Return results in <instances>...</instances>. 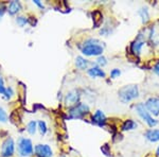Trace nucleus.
I'll return each instance as SVG.
<instances>
[{
  "instance_id": "f257e3e1",
  "label": "nucleus",
  "mask_w": 159,
  "mask_h": 157,
  "mask_svg": "<svg viewBox=\"0 0 159 157\" xmlns=\"http://www.w3.org/2000/svg\"><path fill=\"white\" fill-rule=\"evenodd\" d=\"M101 42H99L96 38H89L85 40L82 47V53L86 56H100L102 55L104 51L103 46L101 45Z\"/></svg>"
},
{
  "instance_id": "f03ea898",
  "label": "nucleus",
  "mask_w": 159,
  "mask_h": 157,
  "mask_svg": "<svg viewBox=\"0 0 159 157\" xmlns=\"http://www.w3.org/2000/svg\"><path fill=\"white\" fill-rule=\"evenodd\" d=\"M119 98L123 103H127L139 96V90L136 85H126L119 89Z\"/></svg>"
},
{
  "instance_id": "7ed1b4c3",
  "label": "nucleus",
  "mask_w": 159,
  "mask_h": 157,
  "mask_svg": "<svg viewBox=\"0 0 159 157\" xmlns=\"http://www.w3.org/2000/svg\"><path fill=\"white\" fill-rule=\"evenodd\" d=\"M17 151L21 157H30L34 153L32 140L25 137H20L17 141Z\"/></svg>"
},
{
  "instance_id": "20e7f679",
  "label": "nucleus",
  "mask_w": 159,
  "mask_h": 157,
  "mask_svg": "<svg viewBox=\"0 0 159 157\" xmlns=\"http://www.w3.org/2000/svg\"><path fill=\"white\" fill-rule=\"evenodd\" d=\"M71 118H76V119H82L84 116L89 114V106L85 103H78L74 105L69 112Z\"/></svg>"
},
{
  "instance_id": "39448f33",
  "label": "nucleus",
  "mask_w": 159,
  "mask_h": 157,
  "mask_svg": "<svg viewBox=\"0 0 159 157\" xmlns=\"http://www.w3.org/2000/svg\"><path fill=\"white\" fill-rule=\"evenodd\" d=\"M15 152V141L11 137H7L6 140L2 142L1 151H0V156L1 157H12Z\"/></svg>"
},
{
  "instance_id": "423d86ee",
  "label": "nucleus",
  "mask_w": 159,
  "mask_h": 157,
  "mask_svg": "<svg viewBox=\"0 0 159 157\" xmlns=\"http://www.w3.org/2000/svg\"><path fill=\"white\" fill-rule=\"evenodd\" d=\"M136 110H137V113H138V115L140 116L141 118L143 119V121H145V122L148 123V125L150 127H155L156 124H157V120H155V119H153V117L150 115V113L148 112L147 109H145V106H144V104H138L137 106H136Z\"/></svg>"
},
{
  "instance_id": "0eeeda50",
  "label": "nucleus",
  "mask_w": 159,
  "mask_h": 157,
  "mask_svg": "<svg viewBox=\"0 0 159 157\" xmlns=\"http://www.w3.org/2000/svg\"><path fill=\"white\" fill-rule=\"evenodd\" d=\"M34 154L36 157H52L53 151L48 145H36L34 148Z\"/></svg>"
},
{
  "instance_id": "6e6552de",
  "label": "nucleus",
  "mask_w": 159,
  "mask_h": 157,
  "mask_svg": "<svg viewBox=\"0 0 159 157\" xmlns=\"http://www.w3.org/2000/svg\"><path fill=\"white\" fill-rule=\"evenodd\" d=\"M145 109L148 113L154 116L159 115V99L157 98H150L145 103Z\"/></svg>"
},
{
  "instance_id": "1a4fd4ad",
  "label": "nucleus",
  "mask_w": 159,
  "mask_h": 157,
  "mask_svg": "<svg viewBox=\"0 0 159 157\" xmlns=\"http://www.w3.org/2000/svg\"><path fill=\"white\" fill-rule=\"evenodd\" d=\"M145 44V37L144 35L139 34L137 36V38L133 42L132 46H130V49H132V52L134 53L135 55H139L141 52V48L143 47V45Z\"/></svg>"
},
{
  "instance_id": "9d476101",
  "label": "nucleus",
  "mask_w": 159,
  "mask_h": 157,
  "mask_svg": "<svg viewBox=\"0 0 159 157\" xmlns=\"http://www.w3.org/2000/svg\"><path fill=\"white\" fill-rule=\"evenodd\" d=\"M148 36H150V40L153 45H159V20L156 21L151 28Z\"/></svg>"
},
{
  "instance_id": "9b49d317",
  "label": "nucleus",
  "mask_w": 159,
  "mask_h": 157,
  "mask_svg": "<svg viewBox=\"0 0 159 157\" xmlns=\"http://www.w3.org/2000/svg\"><path fill=\"white\" fill-rule=\"evenodd\" d=\"M92 123L99 125V127H104L106 123V117H105L104 113L102 110H97L94 115L92 116Z\"/></svg>"
},
{
  "instance_id": "f8f14e48",
  "label": "nucleus",
  "mask_w": 159,
  "mask_h": 157,
  "mask_svg": "<svg viewBox=\"0 0 159 157\" xmlns=\"http://www.w3.org/2000/svg\"><path fill=\"white\" fill-rule=\"evenodd\" d=\"M79 99H80V95L78 91L73 90V91H70L66 95V98H65V103L66 105H76V103L79 102Z\"/></svg>"
},
{
  "instance_id": "ddd939ff",
  "label": "nucleus",
  "mask_w": 159,
  "mask_h": 157,
  "mask_svg": "<svg viewBox=\"0 0 159 157\" xmlns=\"http://www.w3.org/2000/svg\"><path fill=\"white\" fill-rule=\"evenodd\" d=\"M88 74L91 76V78H105L106 76V73L104 72L103 69H101L98 66L91 67V68L88 69Z\"/></svg>"
},
{
  "instance_id": "4468645a",
  "label": "nucleus",
  "mask_w": 159,
  "mask_h": 157,
  "mask_svg": "<svg viewBox=\"0 0 159 157\" xmlns=\"http://www.w3.org/2000/svg\"><path fill=\"white\" fill-rule=\"evenodd\" d=\"M21 11V3L19 1H11L9 3V7H7V12H9L10 15H16L17 13Z\"/></svg>"
},
{
  "instance_id": "2eb2a0df",
  "label": "nucleus",
  "mask_w": 159,
  "mask_h": 157,
  "mask_svg": "<svg viewBox=\"0 0 159 157\" xmlns=\"http://www.w3.org/2000/svg\"><path fill=\"white\" fill-rule=\"evenodd\" d=\"M75 65L79 69H81V70H85V69L88 68L89 62L87 61L86 58H84L83 56H76Z\"/></svg>"
},
{
  "instance_id": "dca6fc26",
  "label": "nucleus",
  "mask_w": 159,
  "mask_h": 157,
  "mask_svg": "<svg viewBox=\"0 0 159 157\" xmlns=\"http://www.w3.org/2000/svg\"><path fill=\"white\" fill-rule=\"evenodd\" d=\"M145 137L151 142H156L159 140V130H148L145 134Z\"/></svg>"
},
{
  "instance_id": "f3484780",
  "label": "nucleus",
  "mask_w": 159,
  "mask_h": 157,
  "mask_svg": "<svg viewBox=\"0 0 159 157\" xmlns=\"http://www.w3.org/2000/svg\"><path fill=\"white\" fill-rule=\"evenodd\" d=\"M137 122H135L134 120L132 119H127L124 121V123H123L122 125V130L123 131H132V130H135L136 127H137Z\"/></svg>"
},
{
  "instance_id": "a211bd4d",
  "label": "nucleus",
  "mask_w": 159,
  "mask_h": 157,
  "mask_svg": "<svg viewBox=\"0 0 159 157\" xmlns=\"http://www.w3.org/2000/svg\"><path fill=\"white\" fill-rule=\"evenodd\" d=\"M92 17H93V22H94V28H98L102 22V19H103V15L100 11H94L92 13Z\"/></svg>"
},
{
  "instance_id": "6ab92c4d",
  "label": "nucleus",
  "mask_w": 159,
  "mask_h": 157,
  "mask_svg": "<svg viewBox=\"0 0 159 157\" xmlns=\"http://www.w3.org/2000/svg\"><path fill=\"white\" fill-rule=\"evenodd\" d=\"M37 131V122L34 120L30 121L27 125V132L30 134V135H34Z\"/></svg>"
},
{
  "instance_id": "aec40b11",
  "label": "nucleus",
  "mask_w": 159,
  "mask_h": 157,
  "mask_svg": "<svg viewBox=\"0 0 159 157\" xmlns=\"http://www.w3.org/2000/svg\"><path fill=\"white\" fill-rule=\"evenodd\" d=\"M37 128H38V131H39V133L42 134V135H46L47 132H48L47 123H46L45 121H43V120H39L37 122Z\"/></svg>"
},
{
  "instance_id": "412c9836",
  "label": "nucleus",
  "mask_w": 159,
  "mask_h": 157,
  "mask_svg": "<svg viewBox=\"0 0 159 157\" xmlns=\"http://www.w3.org/2000/svg\"><path fill=\"white\" fill-rule=\"evenodd\" d=\"M139 15L141 16V18H142V22H148V19H150V15H148V11L147 7H142V9L139 11Z\"/></svg>"
},
{
  "instance_id": "4be33fe9",
  "label": "nucleus",
  "mask_w": 159,
  "mask_h": 157,
  "mask_svg": "<svg viewBox=\"0 0 159 157\" xmlns=\"http://www.w3.org/2000/svg\"><path fill=\"white\" fill-rule=\"evenodd\" d=\"M16 22L19 27H25V25L29 24V18L25 17V16H18L16 18Z\"/></svg>"
},
{
  "instance_id": "5701e85b",
  "label": "nucleus",
  "mask_w": 159,
  "mask_h": 157,
  "mask_svg": "<svg viewBox=\"0 0 159 157\" xmlns=\"http://www.w3.org/2000/svg\"><path fill=\"white\" fill-rule=\"evenodd\" d=\"M7 121V110L3 107L0 106V122L1 123H6Z\"/></svg>"
},
{
  "instance_id": "b1692460",
  "label": "nucleus",
  "mask_w": 159,
  "mask_h": 157,
  "mask_svg": "<svg viewBox=\"0 0 159 157\" xmlns=\"http://www.w3.org/2000/svg\"><path fill=\"white\" fill-rule=\"evenodd\" d=\"M13 96H14V90H13V88H12L11 86L7 87V88H6V91H4V95H3L4 99L10 100Z\"/></svg>"
},
{
  "instance_id": "393cba45",
  "label": "nucleus",
  "mask_w": 159,
  "mask_h": 157,
  "mask_svg": "<svg viewBox=\"0 0 159 157\" xmlns=\"http://www.w3.org/2000/svg\"><path fill=\"white\" fill-rule=\"evenodd\" d=\"M97 64H98L100 67H104L107 64L106 58H105V56H103V55L98 56V58H97Z\"/></svg>"
},
{
  "instance_id": "a878e982",
  "label": "nucleus",
  "mask_w": 159,
  "mask_h": 157,
  "mask_svg": "<svg viewBox=\"0 0 159 157\" xmlns=\"http://www.w3.org/2000/svg\"><path fill=\"white\" fill-rule=\"evenodd\" d=\"M121 74V71L119 70V69H117V68H115V69H112L111 71H110V76H111L112 79H116L118 78V76Z\"/></svg>"
},
{
  "instance_id": "bb28decb",
  "label": "nucleus",
  "mask_w": 159,
  "mask_h": 157,
  "mask_svg": "<svg viewBox=\"0 0 159 157\" xmlns=\"http://www.w3.org/2000/svg\"><path fill=\"white\" fill-rule=\"evenodd\" d=\"M7 87L4 86V81L2 79V76H0V95H4V91H6Z\"/></svg>"
},
{
  "instance_id": "cd10ccee",
  "label": "nucleus",
  "mask_w": 159,
  "mask_h": 157,
  "mask_svg": "<svg viewBox=\"0 0 159 157\" xmlns=\"http://www.w3.org/2000/svg\"><path fill=\"white\" fill-rule=\"evenodd\" d=\"M33 3L36 4V6L39 7V9H43V4L39 1V0H34V1H33Z\"/></svg>"
},
{
  "instance_id": "c85d7f7f",
  "label": "nucleus",
  "mask_w": 159,
  "mask_h": 157,
  "mask_svg": "<svg viewBox=\"0 0 159 157\" xmlns=\"http://www.w3.org/2000/svg\"><path fill=\"white\" fill-rule=\"evenodd\" d=\"M6 7H0V19H1V17L3 16L4 12H6Z\"/></svg>"
},
{
  "instance_id": "c756f323",
  "label": "nucleus",
  "mask_w": 159,
  "mask_h": 157,
  "mask_svg": "<svg viewBox=\"0 0 159 157\" xmlns=\"http://www.w3.org/2000/svg\"><path fill=\"white\" fill-rule=\"evenodd\" d=\"M154 71H155V72L159 76V64L155 65V67H154Z\"/></svg>"
},
{
  "instance_id": "7c9ffc66",
  "label": "nucleus",
  "mask_w": 159,
  "mask_h": 157,
  "mask_svg": "<svg viewBox=\"0 0 159 157\" xmlns=\"http://www.w3.org/2000/svg\"><path fill=\"white\" fill-rule=\"evenodd\" d=\"M156 155L159 156V145H158V148H157V151H156Z\"/></svg>"
},
{
  "instance_id": "2f4dec72",
  "label": "nucleus",
  "mask_w": 159,
  "mask_h": 157,
  "mask_svg": "<svg viewBox=\"0 0 159 157\" xmlns=\"http://www.w3.org/2000/svg\"><path fill=\"white\" fill-rule=\"evenodd\" d=\"M63 157H64V156H63Z\"/></svg>"
}]
</instances>
